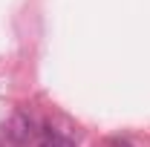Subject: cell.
Listing matches in <instances>:
<instances>
[{
	"mask_svg": "<svg viewBox=\"0 0 150 147\" xmlns=\"http://www.w3.org/2000/svg\"><path fill=\"white\" fill-rule=\"evenodd\" d=\"M29 133H32V118L26 115V112H18L15 115V121H12V139L15 141H23V139H29Z\"/></svg>",
	"mask_w": 150,
	"mask_h": 147,
	"instance_id": "obj_1",
	"label": "cell"
},
{
	"mask_svg": "<svg viewBox=\"0 0 150 147\" xmlns=\"http://www.w3.org/2000/svg\"><path fill=\"white\" fill-rule=\"evenodd\" d=\"M112 147H130L127 141H112Z\"/></svg>",
	"mask_w": 150,
	"mask_h": 147,
	"instance_id": "obj_2",
	"label": "cell"
}]
</instances>
